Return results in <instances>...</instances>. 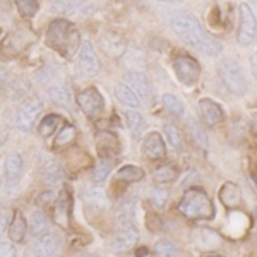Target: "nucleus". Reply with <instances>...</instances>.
<instances>
[{"mask_svg": "<svg viewBox=\"0 0 257 257\" xmlns=\"http://www.w3.org/2000/svg\"><path fill=\"white\" fill-rule=\"evenodd\" d=\"M144 155L149 160H163L167 155V148H165V141L161 138L160 132H151L148 134L144 141Z\"/></svg>", "mask_w": 257, "mask_h": 257, "instance_id": "ddd939ff", "label": "nucleus"}, {"mask_svg": "<svg viewBox=\"0 0 257 257\" xmlns=\"http://www.w3.org/2000/svg\"><path fill=\"white\" fill-rule=\"evenodd\" d=\"M172 28L182 41L204 52L206 55L216 57L221 53V43L218 40H214L208 31H204V28L201 26L197 18L194 14H190V12L182 11L173 14Z\"/></svg>", "mask_w": 257, "mask_h": 257, "instance_id": "f257e3e1", "label": "nucleus"}, {"mask_svg": "<svg viewBox=\"0 0 257 257\" xmlns=\"http://www.w3.org/2000/svg\"><path fill=\"white\" fill-rule=\"evenodd\" d=\"M31 250L35 255H55L60 250V237L57 233H41Z\"/></svg>", "mask_w": 257, "mask_h": 257, "instance_id": "9b49d317", "label": "nucleus"}, {"mask_svg": "<svg viewBox=\"0 0 257 257\" xmlns=\"http://www.w3.org/2000/svg\"><path fill=\"white\" fill-rule=\"evenodd\" d=\"M219 201L226 206L228 209H238L242 206V194L240 189L231 182H225L219 189Z\"/></svg>", "mask_w": 257, "mask_h": 257, "instance_id": "dca6fc26", "label": "nucleus"}, {"mask_svg": "<svg viewBox=\"0 0 257 257\" xmlns=\"http://www.w3.org/2000/svg\"><path fill=\"white\" fill-rule=\"evenodd\" d=\"M26 230H28V223L24 219L21 211H14V218L11 223V230H9V237L12 242H23L26 237Z\"/></svg>", "mask_w": 257, "mask_h": 257, "instance_id": "a211bd4d", "label": "nucleus"}, {"mask_svg": "<svg viewBox=\"0 0 257 257\" xmlns=\"http://www.w3.org/2000/svg\"><path fill=\"white\" fill-rule=\"evenodd\" d=\"M177 175H178L177 168L172 167V165H160V167L153 172L155 180L160 182V184H170V182L175 180Z\"/></svg>", "mask_w": 257, "mask_h": 257, "instance_id": "a878e982", "label": "nucleus"}, {"mask_svg": "<svg viewBox=\"0 0 257 257\" xmlns=\"http://www.w3.org/2000/svg\"><path fill=\"white\" fill-rule=\"evenodd\" d=\"M62 178V170L57 163H52L50 167L47 168V172H45V180L48 182V184H52V182H59Z\"/></svg>", "mask_w": 257, "mask_h": 257, "instance_id": "72a5a7b5", "label": "nucleus"}, {"mask_svg": "<svg viewBox=\"0 0 257 257\" xmlns=\"http://www.w3.org/2000/svg\"><path fill=\"white\" fill-rule=\"evenodd\" d=\"M144 178V170L136 167V165H125L117 172V180L132 184V182H141Z\"/></svg>", "mask_w": 257, "mask_h": 257, "instance_id": "4be33fe9", "label": "nucleus"}, {"mask_svg": "<svg viewBox=\"0 0 257 257\" xmlns=\"http://www.w3.org/2000/svg\"><path fill=\"white\" fill-rule=\"evenodd\" d=\"M125 118H127V125L131 128L134 139H141V136L146 131V120H144V117L141 113H138V111L131 110L125 113Z\"/></svg>", "mask_w": 257, "mask_h": 257, "instance_id": "aec40b11", "label": "nucleus"}, {"mask_svg": "<svg viewBox=\"0 0 257 257\" xmlns=\"http://www.w3.org/2000/svg\"><path fill=\"white\" fill-rule=\"evenodd\" d=\"M99 47H101V50L106 53V55L113 57V59H118V57H122L123 53H125L127 45H125V41L120 38V36L108 33V35L101 36V40H99Z\"/></svg>", "mask_w": 257, "mask_h": 257, "instance_id": "2eb2a0df", "label": "nucleus"}, {"mask_svg": "<svg viewBox=\"0 0 257 257\" xmlns=\"http://www.w3.org/2000/svg\"><path fill=\"white\" fill-rule=\"evenodd\" d=\"M187 131H189L190 138L196 141L197 146H201L204 149L208 148V136H206V132L202 131V127L199 125L192 117H189V120H187Z\"/></svg>", "mask_w": 257, "mask_h": 257, "instance_id": "393cba45", "label": "nucleus"}, {"mask_svg": "<svg viewBox=\"0 0 257 257\" xmlns=\"http://www.w3.org/2000/svg\"><path fill=\"white\" fill-rule=\"evenodd\" d=\"M48 93H50V98L55 99L57 103H62V105H69V103L72 101V94H70L69 86L64 84V82L53 84Z\"/></svg>", "mask_w": 257, "mask_h": 257, "instance_id": "b1692460", "label": "nucleus"}, {"mask_svg": "<svg viewBox=\"0 0 257 257\" xmlns=\"http://www.w3.org/2000/svg\"><path fill=\"white\" fill-rule=\"evenodd\" d=\"M138 240H139V233L134 228H123L111 240V248L115 252H127L138 243Z\"/></svg>", "mask_w": 257, "mask_h": 257, "instance_id": "4468645a", "label": "nucleus"}, {"mask_svg": "<svg viewBox=\"0 0 257 257\" xmlns=\"http://www.w3.org/2000/svg\"><path fill=\"white\" fill-rule=\"evenodd\" d=\"M74 138H76V128H74L72 125H65L64 128H62L60 134H59V138H57L55 144H57V146H64V144L70 143Z\"/></svg>", "mask_w": 257, "mask_h": 257, "instance_id": "473e14b6", "label": "nucleus"}, {"mask_svg": "<svg viewBox=\"0 0 257 257\" xmlns=\"http://www.w3.org/2000/svg\"><path fill=\"white\" fill-rule=\"evenodd\" d=\"M6 173L11 180H18L23 173V158L18 155V153H12V155L7 156L6 160Z\"/></svg>", "mask_w": 257, "mask_h": 257, "instance_id": "5701e85b", "label": "nucleus"}, {"mask_svg": "<svg viewBox=\"0 0 257 257\" xmlns=\"http://www.w3.org/2000/svg\"><path fill=\"white\" fill-rule=\"evenodd\" d=\"M79 67L86 76L93 77L96 76L99 72V60L96 57V52H94L93 45L89 41H84L81 45V50H79Z\"/></svg>", "mask_w": 257, "mask_h": 257, "instance_id": "1a4fd4ad", "label": "nucleus"}, {"mask_svg": "<svg viewBox=\"0 0 257 257\" xmlns=\"http://www.w3.org/2000/svg\"><path fill=\"white\" fill-rule=\"evenodd\" d=\"M30 225H31V233L35 235V237H38V235L45 233V230L48 228V219L41 211H35L31 216Z\"/></svg>", "mask_w": 257, "mask_h": 257, "instance_id": "bb28decb", "label": "nucleus"}, {"mask_svg": "<svg viewBox=\"0 0 257 257\" xmlns=\"http://www.w3.org/2000/svg\"><path fill=\"white\" fill-rule=\"evenodd\" d=\"M7 77H9V74H7V70L4 69V67H0V88H2V86L7 82Z\"/></svg>", "mask_w": 257, "mask_h": 257, "instance_id": "ea45409f", "label": "nucleus"}, {"mask_svg": "<svg viewBox=\"0 0 257 257\" xmlns=\"http://www.w3.org/2000/svg\"><path fill=\"white\" fill-rule=\"evenodd\" d=\"M96 148L101 158H108V156H117L120 151L118 138L113 132H99L96 138Z\"/></svg>", "mask_w": 257, "mask_h": 257, "instance_id": "f8f14e48", "label": "nucleus"}, {"mask_svg": "<svg viewBox=\"0 0 257 257\" xmlns=\"http://www.w3.org/2000/svg\"><path fill=\"white\" fill-rule=\"evenodd\" d=\"M16 7H18L19 14L23 16V18L30 19L38 12L40 4H38V0H16Z\"/></svg>", "mask_w": 257, "mask_h": 257, "instance_id": "cd10ccee", "label": "nucleus"}, {"mask_svg": "<svg viewBox=\"0 0 257 257\" xmlns=\"http://www.w3.org/2000/svg\"><path fill=\"white\" fill-rule=\"evenodd\" d=\"M199 110H201L202 120L211 127H216L218 123H221L223 118H225L223 108L211 98H202L201 101H199Z\"/></svg>", "mask_w": 257, "mask_h": 257, "instance_id": "9d476101", "label": "nucleus"}, {"mask_svg": "<svg viewBox=\"0 0 257 257\" xmlns=\"http://www.w3.org/2000/svg\"><path fill=\"white\" fill-rule=\"evenodd\" d=\"M250 67H252V72H254L255 79H257V53H254L250 59Z\"/></svg>", "mask_w": 257, "mask_h": 257, "instance_id": "a19ab883", "label": "nucleus"}, {"mask_svg": "<svg viewBox=\"0 0 257 257\" xmlns=\"http://www.w3.org/2000/svg\"><path fill=\"white\" fill-rule=\"evenodd\" d=\"M47 41L48 47L57 50L65 59H70L79 48L81 35L76 30V26L72 23H69L67 19H55L48 26Z\"/></svg>", "mask_w": 257, "mask_h": 257, "instance_id": "7ed1b4c3", "label": "nucleus"}, {"mask_svg": "<svg viewBox=\"0 0 257 257\" xmlns=\"http://www.w3.org/2000/svg\"><path fill=\"white\" fill-rule=\"evenodd\" d=\"M7 223H9V216H7L6 213H0V233L6 230Z\"/></svg>", "mask_w": 257, "mask_h": 257, "instance_id": "4c0bfd02", "label": "nucleus"}, {"mask_svg": "<svg viewBox=\"0 0 257 257\" xmlns=\"http://www.w3.org/2000/svg\"><path fill=\"white\" fill-rule=\"evenodd\" d=\"M110 172H111V163L106 160H101L93 170V180L96 182V184H101V182L106 180V177L110 175Z\"/></svg>", "mask_w": 257, "mask_h": 257, "instance_id": "7c9ffc66", "label": "nucleus"}, {"mask_svg": "<svg viewBox=\"0 0 257 257\" xmlns=\"http://www.w3.org/2000/svg\"><path fill=\"white\" fill-rule=\"evenodd\" d=\"M163 132H165V136H167L168 143L172 144L177 151H180L182 149V136H180V132H178V128L175 125H172V123H165Z\"/></svg>", "mask_w": 257, "mask_h": 257, "instance_id": "c756f323", "label": "nucleus"}, {"mask_svg": "<svg viewBox=\"0 0 257 257\" xmlns=\"http://www.w3.org/2000/svg\"><path fill=\"white\" fill-rule=\"evenodd\" d=\"M52 199H53V192H43L38 197V202H40V204H43V202H50Z\"/></svg>", "mask_w": 257, "mask_h": 257, "instance_id": "58836bf2", "label": "nucleus"}, {"mask_svg": "<svg viewBox=\"0 0 257 257\" xmlns=\"http://www.w3.org/2000/svg\"><path fill=\"white\" fill-rule=\"evenodd\" d=\"M219 76L231 93L243 96L247 93V81L240 65L233 59H225L219 64Z\"/></svg>", "mask_w": 257, "mask_h": 257, "instance_id": "39448f33", "label": "nucleus"}, {"mask_svg": "<svg viewBox=\"0 0 257 257\" xmlns=\"http://www.w3.org/2000/svg\"><path fill=\"white\" fill-rule=\"evenodd\" d=\"M115 94H117V98L120 99V103H123V105L131 106V108H139V106H141L139 94L136 93V91L132 89L131 86L118 84L117 88H115Z\"/></svg>", "mask_w": 257, "mask_h": 257, "instance_id": "6ab92c4d", "label": "nucleus"}, {"mask_svg": "<svg viewBox=\"0 0 257 257\" xmlns=\"http://www.w3.org/2000/svg\"><path fill=\"white\" fill-rule=\"evenodd\" d=\"M60 123H62L60 115H47V117L41 120L40 125H38L40 136H41V138H45V139H50L57 132V128L60 127Z\"/></svg>", "mask_w": 257, "mask_h": 257, "instance_id": "412c9836", "label": "nucleus"}, {"mask_svg": "<svg viewBox=\"0 0 257 257\" xmlns=\"http://www.w3.org/2000/svg\"><path fill=\"white\" fill-rule=\"evenodd\" d=\"M0 33H2V30H0Z\"/></svg>", "mask_w": 257, "mask_h": 257, "instance_id": "37998d69", "label": "nucleus"}, {"mask_svg": "<svg viewBox=\"0 0 257 257\" xmlns=\"http://www.w3.org/2000/svg\"><path fill=\"white\" fill-rule=\"evenodd\" d=\"M77 105L86 115L94 117V115L101 113L103 108H105V99L96 88H88L77 94Z\"/></svg>", "mask_w": 257, "mask_h": 257, "instance_id": "0eeeda50", "label": "nucleus"}, {"mask_svg": "<svg viewBox=\"0 0 257 257\" xmlns=\"http://www.w3.org/2000/svg\"><path fill=\"white\" fill-rule=\"evenodd\" d=\"M167 199H168V192L165 189H153L151 190V201L155 202L158 208H161V206H165V202H167Z\"/></svg>", "mask_w": 257, "mask_h": 257, "instance_id": "f704fd0d", "label": "nucleus"}, {"mask_svg": "<svg viewBox=\"0 0 257 257\" xmlns=\"http://www.w3.org/2000/svg\"><path fill=\"white\" fill-rule=\"evenodd\" d=\"M161 101H163L165 108H167L170 113L177 115V117H182V115H184V105H182V101L175 96V94H168V93L163 94Z\"/></svg>", "mask_w": 257, "mask_h": 257, "instance_id": "c85d7f7f", "label": "nucleus"}, {"mask_svg": "<svg viewBox=\"0 0 257 257\" xmlns=\"http://www.w3.org/2000/svg\"><path fill=\"white\" fill-rule=\"evenodd\" d=\"M160 2H170V4H175V2H180V0H160Z\"/></svg>", "mask_w": 257, "mask_h": 257, "instance_id": "79ce46f5", "label": "nucleus"}, {"mask_svg": "<svg viewBox=\"0 0 257 257\" xmlns=\"http://www.w3.org/2000/svg\"><path fill=\"white\" fill-rule=\"evenodd\" d=\"M155 254L156 255H178V248L173 245L172 242H168V240H161L155 245Z\"/></svg>", "mask_w": 257, "mask_h": 257, "instance_id": "2f4dec72", "label": "nucleus"}, {"mask_svg": "<svg viewBox=\"0 0 257 257\" xmlns=\"http://www.w3.org/2000/svg\"><path fill=\"white\" fill-rule=\"evenodd\" d=\"M257 36V21L248 4H242L240 6V26L237 41L242 47H250L255 41Z\"/></svg>", "mask_w": 257, "mask_h": 257, "instance_id": "423d86ee", "label": "nucleus"}, {"mask_svg": "<svg viewBox=\"0 0 257 257\" xmlns=\"http://www.w3.org/2000/svg\"><path fill=\"white\" fill-rule=\"evenodd\" d=\"M156 223H160V218L156 216V214H149L148 216V226H149V230H153V231H156L161 225H156Z\"/></svg>", "mask_w": 257, "mask_h": 257, "instance_id": "e433bc0d", "label": "nucleus"}, {"mask_svg": "<svg viewBox=\"0 0 257 257\" xmlns=\"http://www.w3.org/2000/svg\"><path fill=\"white\" fill-rule=\"evenodd\" d=\"M41 108H43V105H41V101H38V99H35V101H26L18 111L16 125H18L21 131H30L33 127V123H35L36 117L40 115Z\"/></svg>", "mask_w": 257, "mask_h": 257, "instance_id": "6e6552de", "label": "nucleus"}, {"mask_svg": "<svg viewBox=\"0 0 257 257\" xmlns=\"http://www.w3.org/2000/svg\"><path fill=\"white\" fill-rule=\"evenodd\" d=\"M16 254H18V252H16V247L14 245H11V243H7V242L0 243V255L12 257V255H16Z\"/></svg>", "mask_w": 257, "mask_h": 257, "instance_id": "c9c22d12", "label": "nucleus"}, {"mask_svg": "<svg viewBox=\"0 0 257 257\" xmlns=\"http://www.w3.org/2000/svg\"><path fill=\"white\" fill-rule=\"evenodd\" d=\"M173 70H175L178 81L182 82L187 88H192L199 82V77H201V65L199 62L194 59V57L187 55V53H178V55L173 57Z\"/></svg>", "mask_w": 257, "mask_h": 257, "instance_id": "20e7f679", "label": "nucleus"}, {"mask_svg": "<svg viewBox=\"0 0 257 257\" xmlns=\"http://www.w3.org/2000/svg\"><path fill=\"white\" fill-rule=\"evenodd\" d=\"M127 81H128V84L132 86V89L139 94L141 99H144L146 103L153 101V93H151V88H149V82L146 77L141 76L138 72H131V74H127Z\"/></svg>", "mask_w": 257, "mask_h": 257, "instance_id": "f3484780", "label": "nucleus"}, {"mask_svg": "<svg viewBox=\"0 0 257 257\" xmlns=\"http://www.w3.org/2000/svg\"><path fill=\"white\" fill-rule=\"evenodd\" d=\"M177 209L189 221H209L216 214L211 197L201 187H190L178 201Z\"/></svg>", "mask_w": 257, "mask_h": 257, "instance_id": "f03ea898", "label": "nucleus"}]
</instances>
